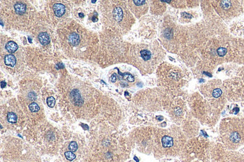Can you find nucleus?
<instances>
[{
	"label": "nucleus",
	"instance_id": "nucleus-1",
	"mask_svg": "<svg viewBox=\"0 0 244 162\" xmlns=\"http://www.w3.org/2000/svg\"><path fill=\"white\" fill-rule=\"evenodd\" d=\"M225 121L221 126L223 141L229 148H237L244 141V121L238 119Z\"/></svg>",
	"mask_w": 244,
	"mask_h": 162
},
{
	"label": "nucleus",
	"instance_id": "nucleus-10",
	"mask_svg": "<svg viewBox=\"0 0 244 162\" xmlns=\"http://www.w3.org/2000/svg\"><path fill=\"white\" fill-rule=\"evenodd\" d=\"M14 8L17 14L23 15L26 12V5L23 2H16L14 4Z\"/></svg>",
	"mask_w": 244,
	"mask_h": 162
},
{
	"label": "nucleus",
	"instance_id": "nucleus-12",
	"mask_svg": "<svg viewBox=\"0 0 244 162\" xmlns=\"http://www.w3.org/2000/svg\"><path fill=\"white\" fill-rule=\"evenodd\" d=\"M5 48L9 53H14L18 49V45L14 42H8L5 45Z\"/></svg>",
	"mask_w": 244,
	"mask_h": 162
},
{
	"label": "nucleus",
	"instance_id": "nucleus-2",
	"mask_svg": "<svg viewBox=\"0 0 244 162\" xmlns=\"http://www.w3.org/2000/svg\"><path fill=\"white\" fill-rule=\"evenodd\" d=\"M62 38L65 46L71 51H76V55H83L89 45V37L86 31L77 27L63 31Z\"/></svg>",
	"mask_w": 244,
	"mask_h": 162
},
{
	"label": "nucleus",
	"instance_id": "nucleus-7",
	"mask_svg": "<svg viewBox=\"0 0 244 162\" xmlns=\"http://www.w3.org/2000/svg\"><path fill=\"white\" fill-rule=\"evenodd\" d=\"M161 146L164 148H170L173 146L174 140H173V138L172 137L169 136V135H164L161 137Z\"/></svg>",
	"mask_w": 244,
	"mask_h": 162
},
{
	"label": "nucleus",
	"instance_id": "nucleus-16",
	"mask_svg": "<svg viewBox=\"0 0 244 162\" xmlns=\"http://www.w3.org/2000/svg\"><path fill=\"white\" fill-rule=\"evenodd\" d=\"M55 98H54V97L51 96V97H48V98H47V104L48 105V107H51V108H52V107H54V105H55Z\"/></svg>",
	"mask_w": 244,
	"mask_h": 162
},
{
	"label": "nucleus",
	"instance_id": "nucleus-9",
	"mask_svg": "<svg viewBox=\"0 0 244 162\" xmlns=\"http://www.w3.org/2000/svg\"><path fill=\"white\" fill-rule=\"evenodd\" d=\"M4 62L7 66L9 67H14L17 62V59L12 54H8L4 57Z\"/></svg>",
	"mask_w": 244,
	"mask_h": 162
},
{
	"label": "nucleus",
	"instance_id": "nucleus-15",
	"mask_svg": "<svg viewBox=\"0 0 244 162\" xmlns=\"http://www.w3.org/2000/svg\"><path fill=\"white\" fill-rule=\"evenodd\" d=\"M65 156L66 158L69 161H72L74 160L76 158V155L74 154V152L71 151H66L65 152Z\"/></svg>",
	"mask_w": 244,
	"mask_h": 162
},
{
	"label": "nucleus",
	"instance_id": "nucleus-8",
	"mask_svg": "<svg viewBox=\"0 0 244 162\" xmlns=\"http://www.w3.org/2000/svg\"><path fill=\"white\" fill-rule=\"evenodd\" d=\"M112 15L113 18L116 22H120L123 19L124 14H123V10L120 7H115L114 8V11H113Z\"/></svg>",
	"mask_w": 244,
	"mask_h": 162
},
{
	"label": "nucleus",
	"instance_id": "nucleus-18",
	"mask_svg": "<svg viewBox=\"0 0 244 162\" xmlns=\"http://www.w3.org/2000/svg\"><path fill=\"white\" fill-rule=\"evenodd\" d=\"M124 77L126 78V79H127L129 81H134L133 76H132L131 74H125Z\"/></svg>",
	"mask_w": 244,
	"mask_h": 162
},
{
	"label": "nucleus",
	"instance_id": "nucleus-4",
	"mask_svg": "<svg viewBox=\"0 0 244 162\" xmlns=\"http://www.w3.org/2000/svg\"><path fill=\"white\" fill-rule=\"evenodd\" d=\"M139 56L144 62H148L152 59V54L149 49H141L139 52Z\"/></svg>",
	"mask_w": 244,
	"mask_h": 162
},
{
	"label": "nucleus",
	"instance_id": "nucleus-19",
	"mask_svg": "<svg viewBox=\"0 0 244 162\" xmlns=\"http://www.w3.org/2000/svg\"><path fill=\"white\" fill-rule=\"evenodd\" d=\"M183 15L184 16H186V17H189V18H190L191 17H192V16L190 15V14H185V13H183Z\"/></svg>",
	"mask_w": 244,
	"mask_h": 162
},
{
	"label": "nucleus",
	"instance_id": "nucleus-13",
	"mask_svg": "<svg viewBox=\"0 0 244 162\" xmlns=\"http://www.w3.org/2000/svg\"><path fill=\"white\" fill-rule=\"evenodd\" d=\"M29 110L32 113H37L40 110V107L36 102H32L29 104Z\"/></svg>",
	"mask_w": 244,
	"mask_h": 162
},
{
	"label": "nucleus",
	"instance_id": "nucleus-11",
	"mask_svg": "<svg viewBox=\"0 0 244 162\" xmlns=\"http://www.w3.org/2000/svg\"><path fill=\"white\" fill-rule=\"evenodd\" d=\"M39 40L40 43L43 45H46L50 43V37L46 32H41L39 35Z\"/></svg>",
	"mask_w": 244,
	"mask_h": 162
},
{
	"label": "nucleus",
	"instance_id": "nucleus-14",
	"mask_svg": "<svg viewBox=\"0 0 244 162\" xmlns=\"http://www.w3.org/2000/svg\"><path fill=\"white\" fill-rule=\"evenodd\" d=\"M77 149H78V145H77V143L76 142H74V141H71V142L69 143V145H68L69 151L72 152H74L77 151Z\"/></svg>",
	"mask_w": 244,
	"mask_h": 162
},
{
	"label": "nucleus",
	"instance_id": "nucleus-17",
	"mask_svg": "<svg viewBox=\"0 0 244 162\" xmlns=\"http://www.w3.org/2000/svg\"><path fill=\"white\" fill-rule=\"evenodd\" d=\"M216 52L217 54H218L219 56H224L227 54L228 51L225 48H219L217 49Z\"/></svg>",
	"mask_w": 244,
	"mask_h": 162
},
{
	"label": "nucleus",
	"instance_id": "nucleus-6",
	"mask_svg": "<svg viewBox=\"0 0 244 162\" xmlns=\"http://www.w3.org/2000/svg\"><path fill=\"white\" fill-rule=\"evenodd\" d=\"M18 115L14 110H8L5 115L6 120L10 124H16L18 122Z\"/></svg>",
	"mask_w": 244,
	"mask_h": 162
},
{
	"label": "nucleus",
	"instance_id": "nucleus-3",
	"mask_svg": "<svg viewBox=\"0 0 244 162\" xmlns=\"http://www.w3.org/2000/svg\"><path fill=\"white\" fill-rule=\"evenodd\" d=\"M68 98L70 103L75 107H82L88 101V96L85 95L84 92H82V86L74 87L69 92Z\"/></svg>",
	"mask_w": 244,
	"mask_h": 162
},
{
	"label": "nucleus",
	"instance_id": "nucleus-5",
	"mask_svg": "<svg viewBox=\"0 0 244 162\" xmlns=\"http://www.w3.org/2000/svg\"><path fill=\"white\" fill-rule=\"evenodd\" d=\"M53 10L54 13L57 17H60L64 15L65 13V7L64 5L61 3H56L53 5Z\"/></svg>",
	"mask_w": 244,
	"mask_h": 162
}]
</instances>
